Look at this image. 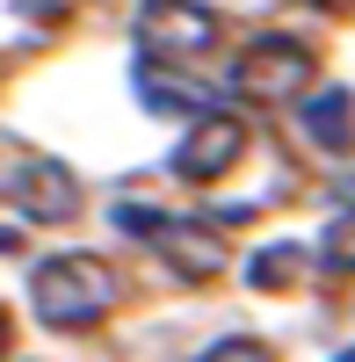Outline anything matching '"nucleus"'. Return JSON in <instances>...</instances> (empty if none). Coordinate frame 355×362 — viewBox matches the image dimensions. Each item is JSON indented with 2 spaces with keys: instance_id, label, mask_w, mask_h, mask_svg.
Here are the masks:
<instances>
[{
  "instance_id": "obj_12",
  "label": "nucleus",
  "mask_w": 355,
  "mask_h": 362,
  "mask_svg": "<svg viewBox=\"0 0 355 362\" xmlns=\"http://www.w3.org/2000/svg\"><path fill=\"white\" fill-rule=\"evenodd\" d=\"M15 181H22V160L0 153V203H15Z\"/></svg>"
},
{
  "instance_id": "obj_10",
  "label": "nucleus",
  "mask_w": 355,
  "mask_h": 362,
  "mask_svg": "<svg viewBox=\"0 0 355 362\" xmlns=\"http://www.w3.org/2000/svg\"><path fill=\"white\" fill-rule=\"evenodd\" d=\"M319 261H327L334 276H355V203L327 225V239H319Z\"/></svg>"
},
{
  "instance_id": "obj_6",
  "label": "nucleus",
  "mask_w": 355,
  "mask_h": 362,
  "mask_svg": "<svg viewBox=\"0 0 355 362\" xmlns=\"http://www.w3.org/2000/svg\"><path fill=\"white\" fill-rule=\"evenodd\" d=\"M15 210H22L29 225H58V218H73V210H80V181H73V167H58V160H22Z\"/></svg>"
},
{
  "instance_id": "obj_11",
  "label": "nucleus",
  "mask_w": 355,
  "mask_h": 362,
  "mask_svg": "<svg viewBox=\"0 0 355 362\" xmlns=\"http://www.w3.org/2000/svg\"><path fill=\"white\" fill-rule=\"evenodd\" d=\"M196 362H276V348L269 341H254V334H225V341H211Z\"/></svg>"
},
{
  "instance_id": "obj_5",
  "label": "nucleus",
  "mask_w": 355,
  "mask_h": 362,
  "mask_svg": "<svg viewBox=\"0 0 355 362\" xmlns=\"http://www.w3.org/2000/svg\"><path fill=\"white\" fill-rule=\"evenodd\" d=\"M240 153H247V124L232 109H211V116L189 124L182 145H174V174H182L189 189H211V181H225L232 167H240Z\"/></svg>"
},
{
  "instance_id": "obj_3",
  "label": "nucleus",
  "mask_w": 355,
  "mask_h": 362,
  "mask_svg": "<svg viewBox=\"0 0 355 362\" xmlns=\"http://www.w3.org/2000/svg\"><path fill=\"white\" fill-rule=\"evenodd\" d=\"M116 218H124V232H138L160 261H174V276H189V283L225 276V232L211 218H160V210H145V203H124Z\"/></svg>"
},
{
  "instance_id": "obj_14",
  "label": "nucleus",
  "mask_w": 355,
  "mask_h": 362,
  "mask_svg": "<svg viewBox=\"0 0 355 362\" xmlns=\"http://www.w3.org/2000/svg\"><path fill=\"white\" fill-rule=\"evenodd\" d=\"M312 8H355V0H312Z\"/></svg>"
},
{
  "instance_id": "obj_1",
  "label": "nucleus",
  "mask_w": 355,
  "mask_h": 362,
  "mask_svg": "<svg viewBox=\"0 0 355 362\" xmlns=\"http://www.w3.org/2000/svg\"><path fill=\"white\" fill-rule=\"evenodd\" d=\"M116 268L102 254H51L37 261V276H29V305L51 334H87V326H102L116 312Z\"/></svg>"
},
{
  "instance_id": "obj_8",
  "label": "nucleus",
  "mask_w": 355,
  "mask_h": 362,
  "mask_svg": "<svg viewBox=\"0 0 355 362\" xmlns=\"http://www.w3.org/2000/svg\"><path fill=\"white\" fill-rule=\"evenodd\" d=\"M298 276H305V247H298V239H276V247H261L247 261V283L254 290H290Z\"/></svg>"
},
{
  "instance_id": "obj_2",
  "label": "nucleus",
  "mask_w": 355,
  "mask_h": 362,
  "mask_svg": "<svg viewBox=\"0 0 355 362\" xmlns=\"http://www.w3.org/2000/svg\"><path fill=\"white\" fill-rule=\"evenodd\" d=\"M312 80H319V51H312L305 37H283V29L254 37L240 58H232V95H240V102H261V109L305 102Z\"/></svg>"
},
{
  "instance_id": "obj_7",
  "label": "nucleus",
  "mask_w": 355,
  "mask_h": 362,
  "mask_svg": "<svg viewBox=\"0 0 355 362\" xmlns=\"http://www.w3.org/2000/svg\"><path fill=\"white\" fill-rule=\"evenodd\" d=\"M138 95H145V109H160V116H189V124H196V116H211V87H203V80H189V73H167L160 66V58H138Z\"/></svg>"
},
{
  "instance_id": "obj_4",
  "label": "nucleus",
  "mask_w": 355,
  "mask_h": 362,
  "mask_svg": "<svg viewBox=\"0 0 355 362\" xmlns=\"http://www.w3.org/2000/svg\"><path fill=\"white\" fill-rule=\"evenodd\" d=\"M138 44L145 58H174V66H196L225 44V22L211 0H138Z\"/></svg>"
},
{
  "instance_id": "obj_13",
  "label": "nucleus",
  "mask_w": 355,
  "mask_h": 362,
  "mask_svg": "<svg viewBox=\"0 0 355 362\" xmlns=\"http://www.w3.org/2000/svg\"><path fill=\"white\" fill-rule=\"evenodd\" d=\"M8 334H15V326H8V305H0V355H8Z\"/></svg>"
},
{
  "instance_id": "obj_9",
  "label": "nucleus",
  "mask_w": 355,
  "mask_h": 362,
  "mask_svg": "<svg viewBox=\"0 0 355 362\" xmlns=\"http://www.w3.org/2000/svg\"><path fill=\"white\" fill-rule=\"evenodd\" d=\"M305 131H312L319 145H348V131H355L348 95H312V102H305Z\"/></svg>"
},
{
  "instance_id": "obj_15",
  "label": "nucleus",
  "mask_w": 355,
  "mask_h": 362,
  "mask_svg": "<svg viewBox=\"0 0 355 362\" xmlns=\"http://www.w3.org/2000/svg\"><path fill=\"white\" fill-rule=\"evenodd\" d=\"M334 362H355V348H348V355H334Z\"/></svg>"
}]
</instances>
